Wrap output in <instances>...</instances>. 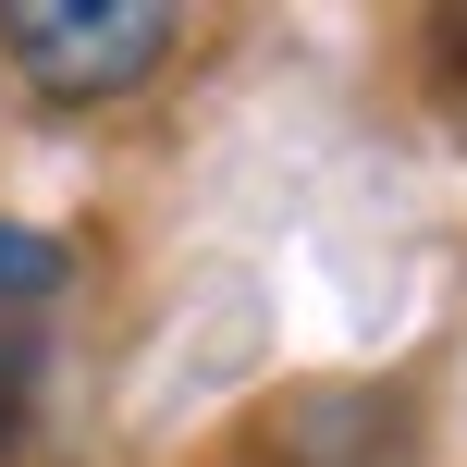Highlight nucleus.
<instances>
[{"label":"nucleus","mask_w":467,"mask_h":467,"mask_svg":"<svg viewBox=\"0 0 467 467\" xmlns=\"http://www.w3.org/2000/svg\"><path fill=\"white\" fill-rule=\"evenodd\" d=\"M172 37H185V25H172L161 0H13V13H0V49H13L25 87L62 99V111L148 87V74L172 62Z\"/></svg>","instance_id":"obj_1"},{"label":"nucleus","mask_w":467,"mask_h":467,"mask_svg":"<svg viewBox=\"0 0 467 467\" xmlns=\"http://www.w3.org/2000/svg\"><path fill=\"white\" fill-rule=\"evenodd\" d=\"M37 296H62V234L0 210V307H37Z\"/></svg>","instance_id":"obj_2"},{"label":"nucleus","mask_w":467,"mask_h":467,"mask_svg":"<svg viewBox=\"0 0 467 467\" xmlns=\"http://www.w3.org/2000/svg\"><path fill=\"white\" fill-rule=\"evenodd\" d=\"M13 381H25V369H0V443L25 431V394H13Z\"/></svg>","instance_id":"obj_3"}]
</instances>
